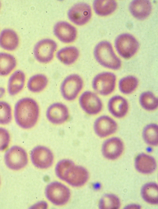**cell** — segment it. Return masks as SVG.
I'll return each mask as SVG.
<instances>
[{"label":"cell","mask_w":158,"mask_h":209,"mask_svg":"<svg viewBox=\"0 0 158 209\" xmlns=\"http://www.w3.org/2000/svg\"><path fill=\"white\" fill-rule=\"evenodd\" d=\"M39 114L38 105L31 98L21 99L15 105V121L17 125L22 128L29 129L34 126L37 121Z\"/></svg>","instance_id":"cell-1"},{"label":"cell","mask_w":158,"mask_h":209,"mask_svg":"<svg viewBox=\"0 0 158 209\" xmlns=\"http://www.w3.org/2000/svg\"><path fill=\"white\" fill-rule=\"evenodd\" d=\"M94 53L96 59L102 66L113 70L118 69L121 67V61L114 53L109 42L105 41L98 43Z\"/></svg>","instance_id":"cell-2"},{"label":"cell","mask_w":158,"mask_h":209,"mask_svg":"<svg viewBox=\"0 0 158 209\" xmlns=\"http://www.w3.org/2000/svg\"><path fill=\"white\" fill-rule=\"evenodd\" d=\"M83 85V80L79 75L75 74L70 75L64 80L61 84V94L66 100H73L77 97Z\"/></svg>","instance_id":"cell-3"},{"label":"cell","mask_w":158,"mask_h":209,"mask_svg":"<svg viewBox=\"0 0 158 209\" xmlns=\"http://www.w3.org/2000/svg\"><path fill=\"white\" fill-rule=\"evenodd\" d=\"M115 46L120 56L125 59H128L136 52L139 45L138 41L133 35L128 33H124L116 38Z\"/></svg>","instance_id":"cell-4"},{"label":"cell","mask_w":158,"mask_h":209,"mask_svg":"<svg viewBox=\"0 0 158 209\" xmlns=\"http://www.w3.org/2000/svg\"><path fill=\"white\" fill-rule=\"evenodd\" d=\"M4 160L7 167L13 170L23 168L28 163L26 151L18 146H13L7 150L4 156Z\"/></svg>","instance_id":"cell-5"},{"label":"cell","mask_w":158,"mask_h":209,"mask_svg":"<svg viewBox=\"0 0 158 209\" xmlns=\"http://www.w3.org/2000/svg\"><path fill=\"white\" fill-rule=\"evenodd\" d=\"M45 195L48 199L54 204L62 205L69 200L70 190L65 185L58 182L50 183L46 187Z\"/></svg>","instance_id":"cell-6"},{"label":"cell","mask_w":158,"mask_h":209,"mask_svg":"<svg viewBox=\"0 0 158 209\" xmlns=\"http://www.w3.org/2000/svg\"><path fill=\"white\" fill-rule=\"evenodd\" d=\"M116 77L109 72L101 73L96 76L92 83L93 89L99 94L106 96L114 91L115 85Z\"/></svg>","instance_id":"cell-7"},{"label":"cell","mask_w":158,"mask_h":209,"mask_svg":"<svg viewBox=\"0 0 158 209\" xmlns=\"http://www.w3.org/2000/svg\"><path fill=\"white\" fill-rule=\"evenodd\" d=\"M57 47L56 43L52 40L46 39L41 40L34 47L35 57L40 62L48 63L52 59Z\"/></svg>","instance_id":"cell-8"},{"label":"cell","mask_w":158,"mask_h":209,"mask_svg":"<svg viewBox=\"0 0 158 209\" xmlns=\"http://www.w3.org/2000/svg\"><path fill=\"white\" fill-rule=\"evenodd\" d=\"M92 15L90 6L84 2H79L74 4L69 10L68 17L74 24L79 26L86 23L90 19Z\"/></svg>","instance_id":"cell-9"},{"label":"cell","mask_w":158,"mask_h":209,"mask_svg":"<svg viewBox=\"0 0 158 209\" xmlns=\"http://www.w3.org/2000/svg\"><path fill=\"white\" fill-rule=\"evenodd\" d=\"M88 178L89 173L85 168L74 164L66 170L62 180L73 186L77 187L84 184Z\"/></svg>","instance_id":"cell-10"},{"label":"cell","mask_w":158,"mask_h":209,"mask_svg":"<svg viewBox=\"0 0 158 209\" xmlns=\"http://www.w3.org/2000/svg\"><path fill=\"white\" fill-rule=\"evenodd\" d=\"M30 156L33 165L41 169L49 167L53 162V156L52 152L44 146H38L35 147L31 151Z\"/></svg>","instance_id":"cell-11"},{"label":"cell","mask_w":158,"mask_h":209,"mask_svg":"<svg viewBox=\"0 0 158 209\" xmlns=\"http://www.w3.org/2000/svg\"><path fill=\"white\" fill-rule=\"evenodd\" d=\"M79 103L82 109L89 115H95L102 109V104L98 97L94 93L86 91L79 98Z\"/></svg>","instance_id":"cell-12"},{"label":"cell","mask_w":158,"mask_h":209,"mask_svg":"<svg viewBox=\"0 0 158 209\" xmlns=\"http://www.w3.org/2000/svg\"><path fill=\"white\" fill-rule=\"evenodd\" d=\"M46 115L48 120L55 124L64 123L69 116L67 107L60 103H55L51 105L47 110Z\"/></svg>","instance_id":"cell-13"},{"label":"cell","mask_w":158,"mask_h":209,"mask_svg":"<svg viewBox=\"0 0 158 209\" xmlns=\"http://www.w3.org/2000/svg\"><path fill=\"white\" fill-rule=\"evenodd\" d=\"M117 129L116 122L107 116H102L97 118L94 125L96 133L99 137H104L115 132Z\"/></svg>","instance_id":"cell-14"},{"label":"cell","mask_w":158,"mask_h":209,"mask_svg":"<svg viewBox=\"0 0 158 209\" xmlns=\"http://www.w3.org/2000/svg\"><path fill=\"white\" fill-rule=\"evenodd\" d=\"M123 149V144L121 140L118 137H113L104 142L102 146V152L106 158L114 160L120 156Z\"/></svg>","instance_id":"cell-15"},{"label":"cell","mask_w":158,"mask_h":209,"mask_svg":"<svg viewBox=\"0 0 158 209\" xmlns=\"http://www.w3.org/2000/svg\"><path fill=\"white\" fill-rule=\"evenodd\" d=\"M55 35L61 41L68 43L73 42L77 36L76 28L64 21H60L56 23L54 27Z\"/></svg>","instance_id":"cell-16"},{"label":"cell","mask_w":158,"mask_h":209,"mask_svg":"<svg viewBox=\"0 0 158 209\" xmlns=\"http://www.w3.org/2000/svg\"><path fill=\"white\" fill-rule=\"evenodd\" d=\"M152 9L149 0H135L130 3L129 10L132 15L136 18L143 20L150 14Z\"/></svg>","instance_id":"cell-17"},{"label":"cell","mask_w":158,"mask_h":209,"mask_svg":"<svg viewBox=\"0 0 158 209\" xmlns=\"http://www.w3.org/2000/svg\"><path fill=\"white\" fill-rule=\"evenodd\" d=\"M108 108L110 112L114 117L122 118L127 112L128 104L126 99L122 96H115L109 100Z\"/></svg>","instance_id":"cell-18"},{"label":"cell","mask_w":158,"mask_h":209,"mask_svg":"<svg viewBox=\"0 0 158 209\" xmlns=\"http://www.w3.org/2000/svg\"><path fill=\"white\" fill-rule=\"evenodd\" d=\"M135 163L136 170L139 172L144 174L153 172L157 166L154 158L144 153L140 154L137 156Z\"/></svg>","instance_id":"cell-19"},{"label":"cell","mask_w":158,"mask_h":209,"mask_svg":"<svg viewBox=\"0 0 158 209\" xmlns=\"http://www.w3.org/2000/svg\"><path fill=\"white\" fill-rule=\"evenodd\" d=\"M19 38L16 33L10 29L3 30L0 34V46L3 49L13 51L17 47Z\"/></svg>","instance_id":"cell-20"},{"label":"cell","mask_w":158,"mask_h":209,"mask_svg":"<svg viewBox=\"0 0 158 209\" xmlns=\"http://www.w3.org/2000/svg\"><path fill=\"white\" fill-rule=\"evenodd\" d=\"M25 79V75L22 71L17 70L14 72L8 81V90L9 94L13 96L20 92L24 87Z\"/></svg>","instance_id":"cell-21"},{"label":"cell","mask_w":158,"mask_h":209,"mask_svg":"<svg viewBox=\"0 0 158 209\" xmlns=\"http://www.w3.org/2000/svg\"><path fill=\"white\" fill-rule=\"evenodd\" d=\"M79 55L78 49L75 47L69 46L63 48L56 53V56L61 62L66 65L74 63Z\"/></svg>","instance_id":"cell-22"},{"label":"cell","mask_w":158,"mask_h":209,"mask_svg":"<svg viewBox=\"0 0 158 209\" xmlns=\"http://www.w3.org/2000/svg\"><path fill=\"white\" fill-rule=\"evenodd\" d=\"M117 3L115 0H96L93 3L95 13L98 15L105 16L112 13L116 9Z\"/></svg>","instance_id":"cell-23"},{"label":"cell","mask_w":158,"mask_h":209,"mask_svg":"<svg viewBox=\"0 0 158 209\" xmlns=\"http://www.w3.org/2000/svg\"><path fill=\"white\" fill-rule=\"evenodd\" d=\"M141 195L147 202L152 204H158V187L154 182H149L144 184L141 189Z\"/></svg>","instance_id":"cell-24"},{"label":"cell","mask_w":158,"mask_h":209,"mask_svg":"<svg viewBox=\"0 0 158 209\" xmlns=\"http://www.w3.org/2000/svg\"><path fill=\"white\" fill-rule=\"evenodd\" d=\"M48 83V79L45 75L41 74H37L30 78L27 83V86L30 91L38 92L46 88Z\"/></svg>","instance_id":"cell-25"},{"label":"cell","mask_w":158,"mask_h":209,"mask_svg":"<svg viewBox=\"0 0 158 209\" xmlns=\"http://www.w3.org/2000/svg\"><path fill=\"white\" fill-rule=\"evenodd\" d=\"M16 64V59L13 55L5 53H0V75H8Z\"/></svg>","instance_id":"cell-26"},{"label":"cell","mask_w":158,"mask_h":209,"mask_svg":"<svg viewBox=\"0 0 158 209\" xmlns=\"http://www.w3.org/2000/svg\"><path fill=\"white\" fill-rule=\"evenodd\" d=\"M139 102L142 107L148 111L155 110L158 106L157 98L150 91L145 92L141 94Z\"/></svg>","instance_id":"cell-27"},{"label":"cell","mask_w":158,"mask_h":209,"mask_svg":"<svg viewBox=\"0 0 158 209\" xmlns=\"http://www.w3.org/2000/svg\"><path fill=\"white\" fill-rule=\"evenodd\" d=\"M158 127L155 124H151L147 125L144 129L143 135V138L148 144L152 146L158 145Z\"/></svg>","instance_id":"cell-28"},{"label":"cell","mask_w":158,"mask_h":209,"mask_svg":"<svg viewBox=\"0 0 158 209\" xmlns=\"http://www.w3.org/2000/svg\"><path fill=\"white\" fill-rule=\"evenodd\" d=\"M138 84V79L133 76L124 77L119 82V88L120 91L125 94H129L133 92Z\"/></svg>","instance_id":"cell-29"},{"label":"cell","mask_w":158,"mask_h":209,"mask_svg":"<svg viewBox=\"0 0 158 209\" xmlns=\"http://www.w3.org/2000/svg\"><path fill=\"white\" fill-rule=\"evenodd\" d=\"M120 202L118 198L112 194H106L101 199L99 207L101 209H116L119 208Z\"/></svg>","instance_id":"cell-30"},{"label":"cell","mask_w":158,"mask_h":209,"mask_svg":"<svg viewBox=\"0 0 158 209\" xmlns=\"http://www.w3.org/2000/svg\"><path fill=\"white\" fill-rule=\"evenodd\" d=\"M12 119L11 108L7 103L0 101V124L9 123Z\"/></svg>","instance_id":"cell-31"},{"label":"cell","mask_w":158,"mask_h":209,"mask_svg":"<svg viewBox=\"0 0 158 209\" xmlns=\"http://www.w3.org/2000/svg\"><path fill=\"white\" fill-rule=\"evenodd\" d=\"M74 164L72 161L69 159H64L60 161L57 164L56 167L55 171L56 175L62 180L67 169Z\"/></svg>","instance_id":"cell-32"},{"label":"cell","mask_w":158,"mask_h":209,"mask_svg":"<svg viewBox=\"0 0 158 209\" xmlns=\"http://www.w3.org/2000/svg\"><path fill=\"white\" fill-rule=\"evenodd\" d=\"M10 141V136L5 129L0 127V151L5 150L8 146Z\"/></svg>","instance_id":"cell-33"},{"label":"cell","mask_w":158,"mask_h":209,"mask_svg":"<svg viewBox=\"0 0 158 209\" xmlns=\"http://www.w3.org/2000/svg\"><path fill=\"white\" fill-rule=\"evenodd\" d=\"M5 89L2 87H0V98L2 97L5 93Z\"/></svg>","instance_id":"cell-34"},{"label":"cell","mask_w":158,"mask_h":209,"mask_svg":"<svg viewBox=\"0 0 158 209\" xmlns=\"http://www.w3.org/2000/svg\"></svg>","instance_id":"cell-35"},{"label":"cell","mask_w":158,"mask_h":209,"mask_svg":"<svg viewBox=\"0 0 158 209\" xmlns=\"http://www.w3.org/2000/svg\"></svg>","instance_id":"cell-36"}]
</instances>
